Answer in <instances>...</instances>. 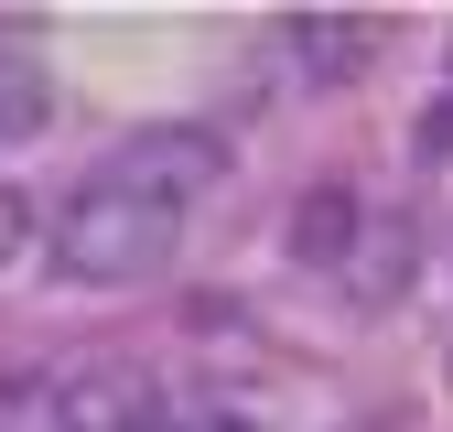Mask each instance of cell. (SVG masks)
Masks as SVG:
<instances>
[{
  "label": "cell",
  "mask_w": 453,
  "mask_h": 432,
  "mask_svg": "<svg viewBox=\"0 0 453 432\" xmlns=\"http://www.w3.org/2000/svg\"><path fill=\"white\" fill-rule=\"evenodd\" d=\"M216 184H226V141L216 130H195V120L130 130L65 195V216H54V270H65L76 292H130V282H151V270L184 249V228L216 205Z\"/></svg>",
  "instance_id": "6da1fadb"
},
{
  "label": "cell",
  "mask_w": 453,
  "mask_h": 432,
  "mask_svg": "<svg viewBox=\"0 0 453 432\" xmlns=\"http://www.w3.org/2000/svg\"><path fill=\"white\" fill-rule=\"evenodd\" d=\"M43 432H162V378L141 357H76L43 390Z\"/></svg>",
  "instance_id": "7a4b0ae2"
},
{
  "label": "cell",
  "mask_w": 453,
  "mask_h": 432,
  "mask_svg": "<svg viewBox=\"0 0 453 432\" xmlns=\"http://www.w3.org/2000/svg\"><path fill=\"white\" fill-rule=\"evenodd\" d=\"M367 228H378V216L357 205V184H313L303 216H292V249H303V270H334V282H346L357 249H367Z\"/></svg>",
  "instance_id": "3957f363"
},
{
  "label": "cell",
  "mask_w": 453,
  "mask_h": 432,
  "mask_svg": "<svg viewBox=\"0 0 453 432\" xmlns=\"http://www.w3.org/2000/svg\"><path fill=\"white\" fill-rule=\"evenodd\" d=\"M280 43H292V66H303L313 87H346L367 54H378V22H367V12H292Z\"/></svg>",
  "instance_id": "277c9868"
},
{
  "label": "cell",
  "mask_w": 453,
  "mask_h": 432,
  "mask_svg": "<svg viewBox=\"0 0 453 432\" xmlns=\"http://www.w3.org/2000/svg\"><path fill=\"white\" fill-rule=\"evenodd\" d=\"M43 120H54V76L33 66L22 43H0V151H22Z\"/></svg>",
  "instance_id": "5b68a950"
},
{
  "label": "cell",
  "mask_w": 453,
  "mask_h": 432,
  "mask_svg": "<svg viewBox=\"0 0 453 432\" xmlns=\"http://www.w3.org/2000/svg\"><path fill=\"white\" fill-rule=\"evenodd\" d=\"M22 249H33V195H22V184H0V270H12Z\"/></svg>",
  "instance_id": "8992f818"
},
{
  "label": "cell",
  "mask_w": 453,
  "mask_h": 432,
  "mask_svg": "<svg viewBox=\"0 0 453 432\" xmlns=\"http://www.w3.org/2000/svg\"><path fill=\"white\" fill-rule=\"evenodd\" d=\"M195 432H259V421H249V411H216V421H195Z\"/></svg>",
  "instance_id": "52a82bcc"
},
{
  "label": "cell",
  "mask_w": 453,
  "mask_h": 432,
  "mask_svg": "<svg viewBox=\"0 0 453 432\" xmlns=\"http://www.w3.org/2000/svg\"><path fill=\"white\" fill-rule=\"evenodd\" d=\"M162 432H195V421H162Z\"/></svg>",
  "instance_id": "ba28073f"
}]
</instances>
